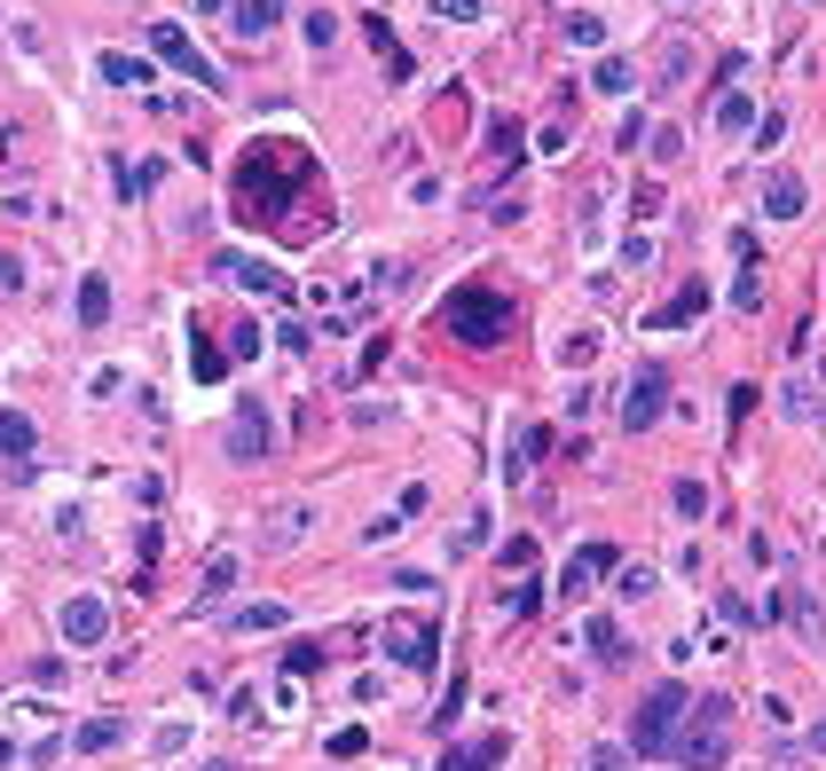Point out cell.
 Wrapping results in <instances>:
<instances>
[{
	"label": "cell",
	"instance_id": "2e32d148",
	"mask_svg": "<svg viewBox=\"0 0 826 771\" xmlns=\"http://www.w3.org/2000/svg\"><path fill=\"white\" fill-rule=\"evenodd\" d=\"M362 40L386 55V71H394V79H410V55H402V40H394V24H386V17H362Z\"/></svg>",
	"mask_w": 826,
	"mask_h": 771
},
{
	"label": "cell",
	"instance_id": "484cf974",
	"mask_svg": "<svg viewBox=\"0 0 826 771\" xmlns=\"http://www.w3.org/2000/svg\"><path fill=\"white\" fill-rule=\"evenodd\" d=\"M236 630H284V607H244Z\"/></svg>",
	"mask_w": 826,
	"mask_h": 771
},
{
	"label": "cell",
	"instance_id": "9a60e30c",
	"mask_svg": "<svg viewBox=\"0 0 826 771\" xmlns=\"http://www.w3.org/2000/svg\"><path fill=\"white\" fill-rule=\"evenodd\" d=\"M229 17H236V32H275L284 24V0H229Z\"/></svg>",
	"mask_w": 826,
	"mask_h": 771
},
{
	"label": "cell",
	"instance_id": "ac0fdd59",
	"mask_svg": "<svg viewBox=\"0 0 826 771\" xmlns=\"http://www.w3.org/2000/svg\"><path fill=\"white\" fill-rule=\"evenodd\" d=\"M701 307H708V292H701V284H685V292H677V300H669V307L654 315V331H677V323H693Z\"/></svg>",
	"mask_w": 826,
	"mask_h": 771
},
{
	"label": "cell",
	"instance_id": "277c9868",
	"mask_svg": "<svg viewBox=\"0 0 826 771\" xmlns=\"http://www.w3.org/2000/svg\"><path fill=\"white\" fill-rule=\"evenodd\" d=\"M150 48H158V63H173L181 79H198V88H221V71L198 55V40L190 32H181L173 17H150Z\"/></svg>",
	"mask_w": 826,
	"mask_h": 771
},
{
	"label": "cell",
	"instance_id": "7c38bea8",
	"mask_svg": "<svg viewBox=\"0 0 826 771\" xmlns=\"http://www.w3.org/2000/svg\"><path fill=\"white\" fill-rule=\"evenodd\" d=\"M221 268H229V276H236L244 292H284V276H275L268 261H252V252H229V261H221Z\"/></svg>",
	"mask_w": 826,
	"mask_h": 771
},
{
	"label": "cell",
	"instance_id": "8fae6325",
	"mask_svg": "<svg viewBox=\"0 0 826 771\" xmlns=\"http://www.w3.org/2000/svg\"><path fill=\"white\" fill-rule=\"evenodd\" d=\"M606 567H614V551H606V544H583V551L567 559V598H583L591 575H606Z\"/></svg>",
	"mask_w": 826,
	"mask_h": 771
},
{
	"label": "cell",
	"instance_id": "7402d4cb",
	"mask_svg": "<svg viewBox=\"0 0 826 771\" xmlns=\"http://www.w3.org/2000/svg\"><path fill=\"white\" fill-rule=\"evenodd\" d=\"M543 449H551V434H543V425H520V434H512V473H527Z\"/></svg>",
	"mask_w": 826,
	"mask_h": 771
},
{
	"label": "cell",
	"instance_id": "6da1fadb",
	"mask_svg": "<svg viewBox=\"0 0 826 771\" xmlns=\"http://www.w3.org/2000/svg\"><path fill=\"white\" fill-rule=\"evenodd\" d=\"M724 748H732V701H724V693H701V701H685L669 755H677L685 771H716V763H724Z\"/></svg>",
	"mask_w": 826,
	"mask_h": 771
},
{
	"label": "cell",
	"instance_id": "5bb4252c",
	"mask_svg": "<svg viewBox=\"0 0 826 771\" xmlns=\"http://www.w3.org/2000/svg\"><path fill=\"white\" fill-rule=\"evenodd\" d=\"M0 449H9V457H32V449H40V425H32L24 409H0Z\"/></svg>",
	"mask_w": 826,
	"mask_h": 771
},
{
	"label": "cell",
	"instance_id": "5b68a950",
	"mask_svg": "<svg viewBox=\"0 0 826 771\" xmlns=\"http://www.w3.org/2000/svg\"><path fill=\"white\" fill-rule=\"evenodd\" d=\"M229 457L236 465H260L268 457V409H260V394H236V409H229Z\"/></svg>",
	"mask_w": 826,
	"mask_h": 771
},
{
	"label": "cell",
	"instance_id": "7a4b0ae2",
	"mask_svg": "<svg viewBox=\"0 0 826 771\" xmlns=\"http://www.w3.org/2000/svg\"><path fill=\"white\" fill-rule=\"evenodd\" d=\"M504 323H512V300L504 292H456L449 300V331L465 338V347H496Z\"/></svg>",
	"mask_w": 826,
	"mask_h": 771
},
{
	"label": "cell",
	"instance_id": "8992f818",
	"mask_svg": "<svg viewBox=\"0 0 826 771\" xmlns=\"http://www.w3.org/2000/svg\"><path fill=\"white\" fill-rule=\"evenodd\" d=\"M662 394H669L662 371H637V378H629V402H622V425H629V434H646V425L662 417Z\"/></svg>",
	"mask_w": 826,
	"mask_h": 771
},
{
	"label": "cell",
	"instance_id": "f1b7e54d",
	"mask_svg": "<svg viewBox=\"0 0 826 771\" xmlns=\"http://www.w3.org/2000/svg\"><path fill=\"white\" fill-rule=\"evenodd\" d=\"M662 71H693V40H669L662 48Z\"/></svg>",
	"mask_w": 826,
	"mask_h": 771
},
{
	"label": "cell",
	"instance_id": "30bf717a",
	"mask_svg": "<svg viewBox=\"0 0 826 771\" xmlns=\"http://www.w3.org/2000/svg\"><path fill=\"white\" fill-rule=\"evenodd\" d=\"M504 748H512V740H504V732H488L481 748H449V755H441V771H488V763H504Z\"/></svg>",
	"mask_w": 826,
	"mask_h": 771
},
{
	"label": "cell",
	"instance_id": "3957f363",
	"mask_svg": "<svg viewBox=\"0 0 826 771\" xmlns=\"http://www.w3.org/2000/svg\"><path fill=\"white\" fill-rule=\"evenodd\" d=\"M685 684H654L646 693V709H637V748L646 755H669V740H677V717H685Z\"/></svg>",
	"mask_w": 826,
	"mask_h": 771
},
{
	"label": "cell",
	"instance_id": "9c48e42d",
	"mask_svg": "<svg viewBox=\"0 0 826 771\" xmlns=\"http://www.w3.org/2000/svg\"><path fill=\"white\" fill-rule=\"evenodd\" d=\"M803 205H810V190H803L795 174H772V182H764V213H772V221H795Z\"/></svg>",
	"mask_w": 826,
	"mask_h": 771
},
{
	"label": "cell",
	"instance_id": "4316f807",
	"mask_svg": "<svg viewBox=\"0 0 826 771\" xmlns=\"http://www.w3.org/2000/svg\"><path fill=\"white\" fill-rule=\"evenodd\" d=\"M308 40L331 48V40H339V17H331V9H308Z\"/></svg>",
	"mask_w": 826,
	"mask_h": 771
},
{
	"label": "cell",
	"instance_id": "d4e9b609",
	"mask_svg": "<svg viewBox=\"0 0 826 771\" xmlns=\"http://www.w3.org/2000/svg\"><path fill=\"white\" fill-rule=\"evenodd\" d=\"M229 355H236V363L260 355V331H252V323H229Z\"/></svg>",
	"mask_w": 826,
	"mask_h": 771
},
{
	"label": "cell",
	"instance_id": "83f0119b",
	"mask_svg": "<svg viewBox=\"0 0 826 771\" xmlns=\"http://www.w3.org/2000/svg\"><path fill=\"white\" fill-rule=\"evenodd\" d=\"M567 40H583V48H591V40H606V24H598V17H567Z\"/></svg>",
	"mask_w": 826,
	"mask_h": 771
},
{
	"label": "cell",
	"instance_id": "836d02e7",
	"mask_svg": "<svg viewBox=\"0 0 826 771\" xmlns=\"http://www.w3.org/2000/svg\"><path fill=\"white\" fill-rule=\"evenodd\" d=\"M9 755H17V748H9V740H0V763H9Z\"/></svg>",
	"mask_w": 826,
	"mask_h": 771
},
{
	"label": "cell",
	"instance_id": "f546056e",
	"mask_svg": "<svg viewBox=\"0 0 826 771\" xmlns=\"http://www.w3.org/2000/svg\"><path fill=\"white\" fill-rule=\"evenodd\" d=\"M787 142V119H756V150H779Z\"/></svg>",
	"mask_w": 826,
	"mask_h": 771
},
{
	"label": "cell",
	"instance_id": "4fadbf2b",
	"mask_svg": "<svg viewBox=\"0 0 826 771\" xmlns=\"http://www.w3.org/2000/svg\"><path fill=\"white\" fill-rule=\"evenodd\" d=\"M95 71L111 79V88H142V79H158V63H142V55H111V48L95 55Z\"/></svg>",
	"mask_w": 826,
	"mask_h": 771
},
{
	"label": "cell",
	"instance_id": "d6986e66",
	"mask_svg": "<svg viewBox=\"0 0 826 771\" xmlns=\"http://www.w3.org/2000/svg\"><path fill=\"white\" fill-rule=\"evenodd\" d=\"M583 646H591L598 661H622V653H629V646L614 638V622H606V615H591V622H583Z\"/></svg>",
	"mask_w": 826,
	"mask_h": 771
},
{
	"label": "cell",
	"instance_id": "52a82bcc",
	"mask_svg": "<svg viewBox=\"0 0 826 771\" xmlns=\"http://www.w3.org/2000/svg\"><path fill=\"white\" fill-rule=\"evenodd\" d=\"M433 646H441V638H433V622H417V630H394V638H386V661H402V669H417V677H425V669L441 661Z\"/></svg>",
	"mask_w": 826,
	"mask_h": 771
},
{
	"label": "cell",
	"instance_id": "e0dca14e",
	"mask_svg": "<svg viewBox=\"0 0 826 771\" xmlns=\"http://www.w3.org/2000/svg\"><path fill=\"white\" fill-rule=\"evenodd\" d=\"M79 323H87V331H103V323H111V284H103V276H87V284H79Z\"/></svg>",
	"mask_w": 826,
	"mask_h": 771
},
{
	"label": "cell",
	"instance_id": "44dd1931",
	"mask_svg": "<svg viewBox=\"0 0 826 771\" xmlns=\"http://www.w3.org/2000/svg\"><path fill=\"white\" fill-rule=\"evenodd\" d=\"M119 740H127V724H119V717H95V724H79V748H87V755H103V748H119Z\"/></svg>",
	"mask_w": 826,
	"mask_h": 771
},
{
	"label": "cell",
	"instance_id": "4dcf8cb0",
	"mask_svg": "<svg viewBox=\"0 0 826 771\" xmlns=\"http://www.w3.org/2000/svg\"><path fill=\"white\" fill-rule=\"evenodd\" d=\"M787 409H795V417H810V409H818V386H803V378H795V386H787Z\"/></svg>",
	"mask_w": 826,
	"mask_h": 771
},
{
	"label": "cell",
	"instance_id": "1f68e13d",
	"mask_svg": "<svg viewBox=\"0 0 826 771\" xmlns=\"http://www.w3.org/2000/svg\"><path fill=\"white\" fill-rule=\"evenodd\" d=\"M433 9H441L449 24H465V17H481V0H433Z\"/></svg>",
	"mask_w": 826,
	"mask_h": 771
},
{
	"label": "cell",
	"instance_id": "603a6c76",
	"mask_svg": "<svg viewBox=\"0 0 826 771\" xmlns=\"http://www.w3.org/2000/svg\"><path fill=\"white\" fill-rule=\"evenodd\" d=\"M741 126H756L748 95H716V134H741Z\"/></svg>",
	"mask_w": 826,
	"mask_h": 771
},
{
	"label": "cell",
	"instance_id": "ba28073f",
	"mask_svg": "<svg viewBox=\"0 0 826 771\" xmlns=\"http://www.w3.org/2000/svg\"><path fill=\"white\" fill-rule=\"evenodd\" d=\"M103 630H111L103 598H71V607H63V646H95Z\"/></svg>",
	"mask_w": 826,
	"mask_h": 771
},
{
	"label": "cell",
	"instance_id": "ffe728a7",
	"mask_svg": "<svg viewBox=\"0 0 826 771\" xmlns=\"http://www.w3.org/2000/svg\"><path fill=\"white\" fill-rule=\"evenodd\" d=\"M591 88H598V95H629V88H637V71H629L622 55H606V63L591 71Z\"/></svg>",
	"mask_w": 826,
	"mask_h": 771
},
{
	"label": "cell",
	"instance_id": "cb8c5ba5",
	"mask_svg": "<svg viewBox=\"0 0 826 771\" xmlns=\"http://www.w3.org/2000/svg\"><path fill=\"white\" fill-rule=\"evenodd\" d=\"M669 504L685 511V520H701V511H708V488H701V480H677V488H669Z\"/></svg>",
	"mask_w": 826,
	"mask_h": 771
},
{
	"label": "cell",
	"instance_id": "d6a6232c",
	"mask_svg": "<svg viewBox=\"0 0 826 771\" xmlns=\"http://www.w3.org/2000/svg\"><path fill=\"white\" fill-rule=\"evenodd\" d=\"M810 748H826V724H818V732H810Z\"/></svg>",
	"mask_w": 826,
	"mask_h": 771
}]
</instances>
